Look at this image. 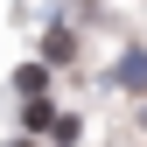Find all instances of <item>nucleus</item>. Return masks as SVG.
Segmentation results:
<instances>
[{"label":"nucleus","mask_w":147,"mask_h":147,"mask_svg":"<svg viewBox=\"0 0 147 147\" xmlns=\"http://www.w3.org/2000/svg\"><path fill=\"white\" fill-rule=\"evenodd\" d=\"M119 84H133V91L147 84V56H140V49H133V56H126V63H119Z\"/></svg>","instance_id":"1"}]
</instances>
